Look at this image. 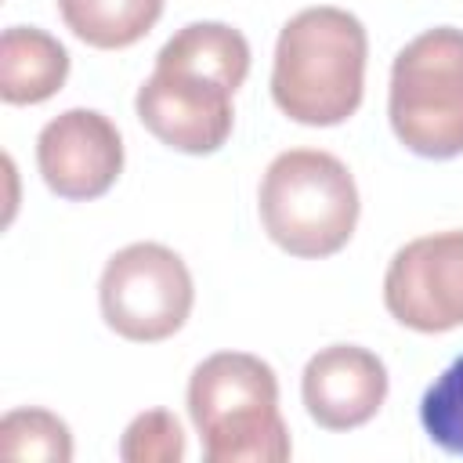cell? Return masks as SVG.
I'll return each instance as SVG.
<instances>
[{
    "instance_id": "6da1fadb",
    "label": "cell",
    "mask_w": 463,
    "mask_h": 463,
    "mask_svg": "<svg viewBox=\"0 0 463 463\" xmlns=\"http://www.w3.org/2000/svg\"><path fill=\"white\" fill-rule=\"evenodd\" d=\"M365 25L344 7L297 11L275 43L271 98L282 116L304 127H336L351 119L365 94Z\"/></svg>"
},
{
    "instance_id": "7a4b0ae2",
    "label": "cell",
    "mask_w": 463,
    "mask_h": 463,
    "mask_svg": "<svg viewBox=\"0 0 463 463\" xmlns=\"http://www.w3.org/2000/svg\"><path fill=\"white\" fill-rule=\"evenodd\" d=\"M188 416L206 463H282L293 452L279 376L250 351H217L192 369Z\"/></svg>"
},
{
    "instance_id": "3957f363",
    "label": "cell",
    "mask_w": 463,
    "mask_h": 463,
    "mask_svg": "<svg viewBox=\"0 0 463 463\" xmlns=\"http://www.w3.org/2000/svg\"><path fill=\"white\" fill-rule=\"evenodd\" d=\"M257 210L279 250L318 260L351 242L362 203L344 159L322 148H289L268 163Z\"/></svg>"
},
{
    "instance_id": "277c9868",
    "label": "cell",
    "mask_w": 463,
    "mask_h": 463,
    "mask_svg": "<svg viewBox=\"0 0 463 463\" xmlns=\"http://www.w3.org/2000/svg\"><path fill=\"white\" fill-rule=\"evenodd\" d=\"M387 116L412 156H463V29L434 25L394 54Z\"/></svg>"
},
{
    "instance_id": "5b68a950",
    "label": "cell",
    "mask_w": 463,
    "mask_h": 463,
    "mask_svg": "<svg viewBox=\"0 0 463 463\" xmlns=\"http://www.w3.org/2000/svg\"><path fill=\"white\" fill-rule=\"evenodd\" d=\"M101 318L134 344L174 336L195 304L188 264L163 242H130L116 250L98 282Z\"/></svg>"
},
{
    "instance_id": "8992f818",
    "label": "cell",
    "mask_w": 463,
    "mask_h": 463,
    "mask_svg": "<svg viewBox=\"0 0 463 463\" xmlns=\"http://www.w3.org/2000/svg\"><path fill=\"white\" fill-rule=\"evenodd\" d=\"M383 304L394 322L416 333L463 326V228L405 242L387 264Z\"/></svg>"
},
{
    "instance_id": "52a82bcc",
    "label": "cell",
    "mask_w": 463,
    "mask_h": 463,
    "mask_svg": "<svg viewBox=\"0 0 463 463\" xmlns=\"http://www.w3.org/2000/svg\"><path fill=\"white\" fill-rule=\"evenodd\" d=\"M232 94L235 90L210 76L156 65L152 76L137 87L134 109L141 127L166 148L184 156H210L228 141L235 127Z\"/></svg>"
},
{
    "instance_id": "ba28073f",
    "label": "cell",
    "mask_w": 463,
    "mask_h": 463,
    "mask_svg": "<svg viewBox=\"0 0 463 463\" xmlns=\"http://www.w3.org/2000/svg\"><path fill=\"white\" fill-rule=\"evenodd\" d=\"M36 166L58 199L90 203L123 174V137L98 109H65L40 130Z\"/></svg>"
},
{
    "instance_id": "9c48e42d",
    "label": "cell",
    "mask_w": 463,
    "mask_h": 463,
    "mask_svg": "<svg viewBox=\"0 0 463 463\" xmlns=\"http://www.w3.org/2000/svg\"><path fill=\"white\" fill-rule=\"evenodd\" d=\"M307 416L326 430H354L387 402V365L358 344H329L307 358L300 376Z\"/></svg>"
},
{
    "instance_id": "30bf717a",
    "label": "cell",
    "mask_w": 463,
    "mask_h": 463,
    "mask_svg": "<svg viewBox=\"0 0 463 463\" xmlns=\"http://www.w3.org/2000/svg\"><path fill=\"white\" fill-rule=\"evenodd\" d=\"M69 51L36 25H11L0 36V98L7 105H40L61 90Z\"/></svg>"
},
{
    "instance_id": "8fae6325",
    "label": "cell",
    "mask_w": 463,
    "mask_h": 463,
    "mask_svg": "<svg viewBox=\"0 0 463 463\" xmlns=\"http://www.w3.org/2000/svg\"><path fill=\"white\" fill-rule=\"evenodd\" d=\"M156 65L188 69L239 90L250 72V43L228 22H188L159 47Z\"/></svg>"
},
{
    "instance_id": "7c38bea8",
    "label": "cell",
    "mask_w": 463,
    "mask_h": 463,
    "mask_svg": "<svg viewBox=\"0 0 463 463\" xmlns=\"http://www.w3.org/2000/svg\"><path fill=\"white\" fill-rule=\"evenodd\" d=\"M58 14L76 40L98 51H123L148 36L163 0H58Z\"/></svg>"
},
{
    "instance_id": "4fadbf2b",
    "label": "cell",
    "mask_w": 463,
    "mask_h": 463,
    "mask_svg": "<svg viewBox=\"0 0 463 463\" xmlns=\"http://www.w3.org/2000/svg\"><path fill=\"white\" fill-rule=\"evenodd\" d=\"M0 456L4 459H40V463H69L72 434L65 420L47 409H11L0 420Z\"/></svg>"
},
{
    "instance_id": "5bb4252c",
    "label": "cell",
    "mask_w": 463,
    "mask_h": 463,
    "mask_svg": "<svg viewBox=\"0 0 463 463\" xmlns=\"http://www.w3.org/2000/svg\"><path fill=\"white\" fill-rule=\"evenodd\" d=\"M420 423L449 456H463V354L423 391Z\"/></svg>"
},
{
    "instance_id": "9a60e30c",
    "label": "cell",
    "mask_w": 463,
    "mask_h": 463,
    "mask_svg": "<svg viewBox=\"0 0 463 463\" xmlns=\"http://www.w3.org/2000/svg\"><path fill=\"white\" fill-rule=\"evenodd\" d=\"M123 463H181L184 459V430L174 412L148 409L134 416L119 438Z\"/></svg>"
}]
</instances>
